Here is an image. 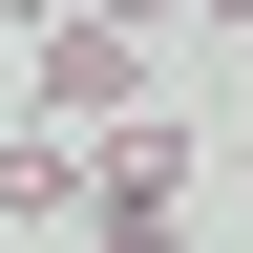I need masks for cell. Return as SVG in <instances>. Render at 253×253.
Segmentation results:
<instances>
[{
	"label": "cell",
	"mask_w": 253,
	"mask_h": 253,
	"mask_svg": "<svg viewBox=\"0 0 253 253\" xmlns=\"http://www.w3.org/2000/svg\"><path fill=\"white\" fill-rule=\"evenodd\" d=\"M21 106H42V126H126V106H148V21H106V0H63L42 42H21Z\"/></svg>",
	"instance_id": "cell-1"
},
{
	"label": "cell",
	"mask_w": 253,
	"mask_h": 253,
	"mask_svg": "<svg viewBox=\"0 0 253 253\" xmlns=\"http://www.w3.org/2000/svg\"><path fill=\"white\" fill-rule=\"evenodd\" d=\"M42 211H84V126L0 106V232H42Z\"/></svg>",
	"instance_id": "cell-2"
},
{
	"label": "cell",
	"mask_w": 253,
	"mask_h": 253,
	"mask_svg": "<svg viewBox=\"0 0 253 253\" xmlns=\"http://www.w3.org/2000/svg\"><path fill=\"white\" fill-rule=\"evenodd\" d=\"M0 21H63V0H0Z\"/></svg>",
	"instance_id": "cell-3"
},
{
	"label": "cell",
	"mask_w": 253,
	"mask_h": 253,
	"mask_svg": "<svg viewBox=\"0 0 253 253\" xmlns=\"http://www.w3.org/2000/svg\"><path fill=\"white\" fill-rule=\"evenodd\" d=\"M106 21H169V0H106Z\"/></svg>",
	"instance_id": "cell-4"
},
{
	"label": "cell",
	"mask_w": 253,
	"mask_h": 253,
	"mask_svg": "<svg viewBox=\"0 0 253 253\" xmlns=\"http://www.w3.org/2000/svg\"><path fill=\"white\" fill-rule=\"evenodd\" d=\"M0 106H21V42H0Z\"/></svg>",
	"instance_id": "cell-5"
},
{
	"label": "cell",
	"mask_w": 253,
	"mask_h": 253,
	"mask_svg": "<svg viewBox=\"0 0 253 253\" xmlns=\"http://www.w3.org/2000/svg\"><path fill=\"white\" fill-rule=\"evenodd\" d=\"M232 190H253V126H232Z\"/></svg>",
	"instance_id": "cell-6"
},
{
	"label": "cell",
	"mask_w": 253,
	"mask_h": 253,
	"mask_svg": "<svg viewBox=\"0 0 253 253\" xmlns=\"http://www.w3.org/2000/svg\"><path fill=\"white\" fill-rule=\"evenodd\" d=\"M211 21H253V0H211Z\"/></svg>",
	"instance_id": "cell-7"
}]
</instances>
